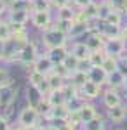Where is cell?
I'll return each instance as SVG.
<instances>
[{"instance_id":"obj_47","label":"cell","mask_w":127,"mask_h":130,"mask_svg":"<svg viewBox=\"0 0 127 130\" xmlns=\"http://www.w3.org/2000/svg\"><path fill=\"white\" fill-rule=\"evenodd\" d=\"M125 99H127V97H125Z\"/></svg>"},{"instance_id":"obj_16","label":"cell","mask_w":127,"mask_h":130,"mask_svg":"<svg viewBox=\"0 0 127 130\" xmlns=\"http://www.w3.org/2000/svg\"><path fill=\"white\" fill-rule=\"evenodd\" d=\"M124 83H125V75L120 71L118 68L117 71H113V73H110L108 75V82H106V87H111V89H124Z\"/></svg>"},{"instance_id":"obj_5","label":"cell","mask_w":127,"mask_h":130,"mask_svg":"<svg viewBox=\"0 0 127 130\" xmlns=\"http://www.w3.org/2000/svg\"><path fill=\"white\" fill-rule=\"evenodd\" d=\"M105 52H106L108 56H115L118 59H122L124 56H125L127 52V42L122 38V37H118V38H110L106 40L105 43Z\"/></svg>"},{"instance_id":"obj_42","label":"cell","mask_w":127,"mask_h":130,"mask_svg":"<svg viewBox=\"0 0 127 130\" xmlns=\"http://www.w3.org/2000/svg\"><path fill=\"white\" fill-rule=\"evenodd\" d=\"M45 130H61L59 125H45Z\"/></svg>"},{"instance_id":"obj_39","label":"cell","mask_w":127,"mask_h":130,"mask_svg":"<svg viewBox=\"0 0 127 130\" xmlns=\"http://www.w3.org/2000/svg\"><path fill=\"white\" fill-rule=\"evenodd\" d=\"M5 43H7V42L0 40V61H2V57H4V50H5Z\"/></svg>"},{"instance_id":"obj_2","label":"cell","mask_w":127,"mask_h":130,"mask_svg":"<svg viewBox=\"0 0 127 130\" xmlns=\"http://www.w3.org/2000/svg\"><path fill=\"white\" fill-rule=\"evenodd\" d=\"M40 54H44V52L39 50V43L37 42H30V43L21 47L16 62L21 64V66H24V68H33V64H35V61L39 59Z\"/></svg>"},{"instance_id":"obj_6","label":"cell","mask_w":127,"mask_h":130,"mask_svg":"<svg viewBox=\"0 0 127 130\" xmlns=\"http://www.w3.org/2000/svg\"><path fill=\"white\" fill-rule=\"evenodd\" d=\"M103 85H99L96 82L89 80L82 89H80V97L85 101V102H92V101H96L99 95H103Z\"/></svg>"},{"instance_id":"obj_8","label":"cell","mask_w":127,"mask_h":130,"mask_svg":"<svg viewBox=\"0 0 127 130\" xmlns=\"http://www.w3.org/2000/svg\"><path fill=\"white\" fill-rule=\"evenodd\" d=\"M101 99H103V104L106 106V109L115 108V106H118V104H124L120 92H118L117 89H111V87H106V89H105L103 95H101Z\"/></svg>"},{"instance_id":"obj_30","label":"cell","mask_w":127,"mask_h":130,"mask_svg":"<svg viewBox=\"0 0 127 130\" xmlns=\"http://www.w3.org/2000/svg\"><path fill=\"white\" fill-rule=\"evenodd\" d=\"M80 130H105V120H103L101 116H96L94 120L84 123Z\"/></svg>"},{"instance_id":"obj_11","label":"cell","mask_w":127,"mask_h":130,"mask_svg":"<svg viewBox=\"0 0 127 130\" xmlns=\"http://www.w3.org/2000/svg\"><path fill=\"white\" fill-rule=\"evenodd\" d=\"M45 54L50 57V61L56 64H61L63 61L66 59V56L70 54V45H61V47H52V49H47Z\"/></svg>"},{"instance_id":"obj_36","label":"cell","mask_w":127,"mask_h":130,"mask_svg":"<svg viewBox=\"0 0 127 130\" xmlns=\"http://www.w3.org/2000/svg\"><path fill=\"white\" fill-rule=\"evenodd\" d=\"M52 2V7L58 10V9H61V7H65V5H70L71 4V0H50Z\"/></svg>"},{"instance_id":"obj_15","label":"cell","mask_w":127,"mask_h":130,"mask_svg":"<svg viewBox=\"0 0 127 130\" xmlns=\"http://www.w3.org/2000/svg\"><path fill=\"white\" fill-rule=\"evenodd\" d=\"M87 73H89V80L96 82L99 85L106 87V82H108V73L103 68H94V66H87Z\"/></svg>"},{"instance_id":"obj_20","label":"cell","mask_w":127,"mask_h":130,"mask_svg":"<svg viewBox=\"0 0 127 130\" xmlns=\"http://www.w3.org/2000/svg\"><path fill=\"white\" fill-rule=\"evenodd\" d=\"M117 9V5L111 0H99V23H105L106 18Z\"/></svg>"},{"instance_id":"obj_29","label":"cell","mask_w":127,"mask_h":130,"mask_svg":"<svg viewBox=\"0 0 127 130\" xmlns=\"http://www.w3.org/2000/svg\"><path fill=\"white\" fill-rule=\"evenodd\" d=\"M101 68L110 75V73H113V71H117L118 68H120V59L115 57V56H108L106 59H105V62H103V66H101Z\"/></svg>"},{"instance_id":"obj_13","label":"cell","mask_w":127,"mask_h":130,"mask_svg":"<svg viewBox=\"0 0 127 130\" xmlns=\"http://www.w3.org/2000/svg\"><path fill=\"white\" fill-rule=\"evenodd\" d=\"M127 118V104H118L108 109V120L111 123H122Z\"/></svg>"},{"instance_id":"obj_41","label":"cell","mask_w":127,"mask_h":130,"mask_svg":"<svg viewBox=\"0 0 127 130\" xmlns=\"http://www.w3.org/2000/svg\"><path fill=\"white\" fill-rule=\"evenodd\" d=\"M118 9H122V12L125 14V18H127V0H122V5H120Z\"/></svg>"},{"instance_id":"obj_9","label":"cell","mask_w":127,"mask_h":130,"mask_svg":"<svg viewBox=\"0 0 127 130\" xmlns=\"http://www.w3.org/2000/svg\"><path fill=\"white\" fill-rule=\"evenodd\" d=\"M70 52H71L75 57H78L84 64H87L89 56H91V50L87 49L85 42H70ZM87 66H89V64H87Z\"/></svg>"},{"instance_id":"obj_18","label":"cell","mask_w":127,"mask_h":130,"mask_svg":"<svg viewBox=\"0 0 127 130\" xmlns=\"http://www.w3.org/2000/svg\"><path fill=\"white\" fill-rule=\"evenodd\" d=\"M47 99L49 102L52 104V108H58V106H66V94H65V90L59 89V90H50V94L47 95Z\"/></svg>"},{"instance_id":"obj_12","label":"cell","mask_w":127,"mask_h":130,"mask_svg":"<svg viewBox=\"0 0 127 130\" xmlns=\"http://www.w3.org/2000/svg\"><path fill=\"white\" fill-rule=\"evenodd\" d=\"M33 70L40 71V73H44L45 76L47 75H50L52 71H54V62L50 61V57L44 52V54H40L39 59L35 61V64H33Z\"/></svg>"},{"instance_id":"obj_4","label":"cell","mask_w":127,"mask_h":130,"mask_svg":"<svg viewBox=\"0 0 127 130\" xmlns=\"http://www.w3.org/2000/svg\"><path fill=\"white\" fill-rule=\"evenodd\" d=\"M54 21H56V18L52 16V10H44V12H31L30 23L39 31H45L54 24Z\"/></svg>"},{"instance_id":"obj_22","label":"cell","mask_w":127,"mask_h":130,"mask_svg":"<svg viewBox=\"0 0 127 130\" xmlns=\"http://www.w3.org/2000/svg\"><path fill=\"white\" fill-rule=\"evenodd\" d=\"M82 12L85 14V18H87V21H91V23H96V21H99V2H92V4H89L87 7H84L82 9Z\"/></svg>"},{"instance_id":"obj_34","label":"cell","mask_w":127,"mask_h":130,"mask_svg":"<svg viewBox=\"0 0 127 130\" xmlns=\"http://www.w3.org/2000/svg\"><path fill=\"white\" fill-rule=\"evenodd\" d=\"M52 73H56L58 76H61L63 80H66V82H68V80H70V76H71V71H70L68 68H66L65 64H63V62H61V64H56Z\"/></svg>"},{"instance_id":"obj_35","label":"cell","mask_w":127,"mask_h":130,"mask_svg":"<svg viewBox=\"0 0 127 130\" xmlns=\"http://www.w3.org/2000/svg\"><path fill=\"white\" fill-rule=\"evenodd\" d=\"M94 0H71V5L73 7H77V9H84V7H87L89 4H92Z\"/></svg>"},{"instance_id":"obj_32","label":"cell","mask_w":127,"mask_h":130,"mask_svg":"<svg viewBox=\"0 0 127 130\" xmlns=\"http://www.w3.org/2000/svg\"><path fill=\"white\" fill-rule=\"evenodd\" d=\"M73 24H75V21H71V19H58V18H56V21H54V26H56L58 30L65 31L66 35H70Z\"/></svg>"},{"instance_id":"obj_45","label":"cell","mask_w":127,"mask_h":130,"mask_svg":"<svg viewBox=\"0 0 127 130\" xmlns=\"http://www.w3.org/2000/svg\"><path fill=\"white\" fill-rule=\"evenodd\" d=\"M2 19H4V16H0V21H2Z\"/></svg>"},{"instance_id":"obj_17","label":"cell","mask_w":127,"mask_h":130,"mask_svg":"<svg viewBox=\"0 0 127 130\" xmlns=\"http://www.w3.org/2000/svg\"><path fill=\"white\" fill-rule=\"evenodd\" d=\"M91 28H92V23H75L68 35L70 40H77L80 37H84L85 33H91Z\"/></svg>"},{"instance_id":"obj_19","label":"cell","mask_w":127,"mask_h":130,"mask_svg":"<svg viewBox=\"0 0 127 130\" xmlns=\"http://www.w3.org/2000/svg\"><path fill=\"white\" fill-rule=\"evenodd\" d=\"M78 111H80V116H82V121H84V123H87V121L94 120L96 116H99L98 109H96V106H94L92 102H85Z\"/></svg>"},{"instance_id":"obj_7","label":"cell","mask_w":127,"mask_h":130,"mask_svg":"<svg viewBox=\"0 0 127 130\" xmlns=\"http://www.w3.org/2000/svg\"><path fill=\"white\" fill-rule=\"evenodd\" d=\"M105 43H106V38L101 35V31H91V33H87L85 45H87V49L91 52L105 50Z\"/></svg>"},{"instance_id":"obj_38","label":"cell","mask_w":127,"mask_h":130,"mask_svg":"<svg viewBox=\"0 0 127 130\" xmlns=\"http://www.w3.org/2000/svg\"><path fill=\"white\" fill-rule=\"evenodd\" d=\"M7 10H9V7H7V4H5L4 0H0V16L7 14Z\"/></svg>"},{"instance_id":"obj_14","label":"cell","mask_w":127,"mask_h":130,"mask_svg":"<svg viewBox=\"0 0 127 130\" xmlns=\"http://www.w3.org/2000/svg\"><path fill=\"white\" fill-rule=\"evenodd\" d=\"M70 83L71 85H75L78 90L82 89L85 83L89 82V73H87V68H80V70H77V71H73L71 73V76H70Z\"/></svg>"},{"instance_id":"obj_26","label":"cell","mask_w":127,"mask_h":130,"mask_svg":"<svg viewBox=\"0 0 127 130\" xmlns=\"http://www.w3.org/2000/svg\"><path fill=\"white\" fill-rule=\"evenodd\" d=\"M75 14H77V7H73L71 4L70 5H65V7H61L58 9V14H56V18L58 19H75Z\"/></svg>"},{"instance_id":"obj_37","label":"cell","mask_w":127,"mask_h":130,"mask_svg":"<svg viewBox=\"0 0 127 130\" xmlns=\"http://www.w3.org/2000/svg\"><path fill=\"white\" fill-rule=\"evenodd\" d=\"M0 130H12L9 120H7V118H4V116H0Z\"/></svg>"},{"instance_id":"obj_43","label":"cell","mask_w":127,"mask_h":130,"mask_svg":"<svg viewBox=\"0 0 127 130\" xmlns=\"http://www.w3.org/2000/svg\"><path fill=\"white\" fill-rule=\"evenodd\" d=\"M4 2H5V4H7V7H10V5H12V4H14V2H16V0H4Z\"/></svg>"},{"instance_id":"obj_46","label":"cell","mask_w":127,"mask_h":130,"mask_svg":"<svg viewBox=\"0 0 127 130\" xmlns=\"http://www.w3.org/2000/svg\"><path fill=\"white\" fill-rule=\"evenodd\" d=\"M117 130H120V128H117Z\"/></svg>"},{"instance_id":"obj_10","label":"cell","mask_w":127,"mask_h":130,"mask_svg":"<svg viewBox=\"0 0 127 130\" xmlns=\"http://www.w3.org/2000/svg\"><path fill=\"white\" fill-rule=\"evenodd\" d=\"M5 19L9 23H14V24H24L31 19V10L30 9H24V10H9L5 14Z\"/></svg>"},{"instance_id":"obj_40","label":"cell","mask_w":127,"mask_h":130,"mask_svg":"<svg viewBox=\"0 0 127 130\" xmlns=\"http://www.w3.org/2000/svg\"><path fill=\"white\" fill-rule=\"evenodd\" d=\"M122 38L127 42V21L124 23V26H122Z\"/></svg>"},{"instance_id":"obj_3","label":"cell","mask_w":127,"mask_h":130,"mask_svg":"<svg viewBox=\"0 0 127 130\" xmlns=\"http://www.w3.org/2000/svg\"><path fill=\"white\" fill-rule=\"evenodd\" d=\"M44 120L42 118V115L39 113V109L35 108V106H24L23 109L19 111V115H18V125L23 127V128H33V127H37L40 125V121Z\"/></svg>"},{"instance_id":"obj_1","label":"cell","mask_w":127,"mask_h":130,"mask_svg":"<svg viewBox=\"0 0 127 130\" xmlns=\"http://www.w3.org/2000/svg\"><path fill=\"white\" fill-rule=\"evenodd\" d=\"M70 37L65 33V31L58 30L54 24L50 26L49 30L42 31V37H40V45L44 47V52L47 49H52V47H61V45H70Z\"/></svg>"},{"instance_id":"obj_44","label":"cell","mask_w":127,"mask_h":130,"mask_svg":"<svg viewBox=\"0 0 127 130\" xmlns=\"http://www.w3.org/2000/svg\"><path fill=\"white\" fill-rule=\"evenodd\" d=\"M124 90L127 92V75H125V83H124Z\"/></svg>"},{"instance_id":"obj_24","label":"cell","mask_w":127,"mask_h":130,"mask_svg":"<svg viewBox=\"0 0 127 130\" xmlns=\"http://www.w3.org/2000/svg\"><path fill=\"white\" fill-rule=\"evenodd\" d=\"M31 12H44V10H52V2L50 0H31L30 2Z\"/></svg>"},{"instance_id":"obj_33","label":"cell","mask_w":127,"mask_h":130,"mask_svg":"<svg viewBox=\"0 0 127 130\" xmlns=\"http://www.w3.org/2000/svg\"><path fill=\"white\" fill-rule=\"evenodd\" d=\"M37 109H39V113L42 115V118H45L50 111H52V104L49 102V99H47V97H42V101L37 104Z\"/></svg>"},{"instance_id":"obj_25","label":"cell","mask_w":127,"mask_h":130,"mask_svg":"<svg viewBox=\"0 0 127 130\" xmlns=\"http://www.w3.org/2000/svg\"><path fill=\"white\" fill-rule=\"evenodd\" d=\"M45 78H47V76H45L44 73L33 70V68L28 71V85H30V87H39L40 83L45 82Z\"/></svg>"},{"instance_id":"obj_21","label":"cell","mask_w":127,"mask_h":130,"mask_svg":"<svg viewBox=\"0 0 127 130\" xmlns=\"http://www.w3.org/2000/svg\"><path fill=\"white\" fill-rule=\"evenodd\" d=\"M125 14L122 12V9H115L110 16L106 18V21H105V24H111V26H124V23H125Z\"/></svg>"},{"instance_id":"obj_23","label":"cell","mask_w":127,"mask_h":130,"mask_svg":"<svg viewBox=\"0 0 127 130\" xmlns=\"http://www.w3.org/2000/svg\"><path fill=\"white\" fill-rule=\"evenodd\" d=\"M106 57H108V54L105 52V50H98V52H91V56H89L87 64H89V66H94V68H101Z\"/></svg>"},{"instance_id":"obj_27","label":"cell","mask_w":127,"mask_h":130,"mask_svg":"<svg viewBox=\"0 0 127 130\" xmlns=\"http://www.w3.org/2000/svg\"><path fill=\"white\" fill-rule=\"evenodd\" d=\"M63 64H65V66H66V68H68L71 73H73V71H77V70H80V68L84 66V62L78 59V57H75L71 52H70L68 56H66V59L63 61ZM85 66H87V64H85Z\"/></svg>"},{"instance_id":"obj_31","label":"cell","mask_w":127,"mask_h":130,"mask_svg":"<svg viewBox=\"0 0 127 130\" xmlns=\"http://www.w3.org/2000/svg\"><path fill=\"white\" fill-rule=\"evenodd\" d=\"M47 82H49V85H50V90H59V89H63V87L66 85V80H63L56 73L47 75Z\"/></svg>"},{"instance_id":"obj_28","label":"cell","mask_w":127,"mask_h":130,"mask_svg":"<svg viewBox=\"0 0 127 130\" xmlns=\"http://www.w3.org/2000/svg\"><path fill=\"white\" fill-rule=\"evenodd\" d=\"M0 40H4V42L12 40V28H10V23L5 19V16L0 21Z\"/></svg>"}]
</instances>
